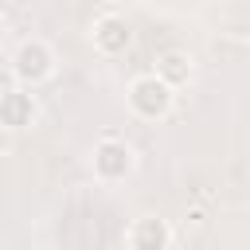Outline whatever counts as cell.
Returning <instances> with one entry per match:
<instances>
[{"label":"cell","instance_id":"cell-6","mask_svg":"<svg viewBox=\"0 0 250 250\" xmlns=\"http://www.w3.org/2000/svg\"><path fill=\"white\" fill-rule=\"evenodd\" d=\"M31 121H35V98L16 86V90L0 102V125H8V129H27Z\"/></svg>","mask_w":250,"mask_h":250},{"label":"cell","instance_id":"cell-8","mask_svg":"<svg viewBox=\"0 0 250 250\" xmlns=\"http://www.w3.org/2000/svg\"><path fill=\"white\" fill-rule=\"evenodd\" d=\"M12 90H16V74H12V70H4V66H0V102H4V98H8V94H12Z\"/></svg>","mask_w":250,"mask_h":250},{"label":"cell","instance_id":"cell-1","mask_svg":"<svg viewBox=\"0 0 250 250\" xmlns=\"http://www.w3.org/2000/svg\"><path fill=\"white\" fill-rule=\"evenodd\" d=\"M129 105H133V113L156 121V117H164L172 109V86H164L156 74H145V78H137L129 86Z\"/></svg>","mask_w":250,"mask_h":250},{"label":"cell","instance_id":"cell-9","mask_svg":"<svg viewBox=\"0 0 250 250\" xmlns=\"http://www.w3.org/2000/svg\"><path fill=\"white\" fill-rule=\"evenodd\" d=\"M4 35H8V23H4V16H0V43H4Z\"/></svg>","mask_w":250,"mask_h":250},{"label":"cell","instance_id":"cell-2","mask_svg":"<svg viewBox=\"0 0 250 250\" xmlns=\"http://www.w3.org/2000/svg\"><path fill=\"white\" fill-rule=\"evenodd\" d=\"M51 70H55V55H51V47L43 43V39H27V43H20V51H16V59H12V74L20 78V82H43V78H51Z\"/></svg>","mask_w":250,"mask_h":250},{"label":"cell","instance_id":"cell-4","mask_svg":"<svg viewBox=\"0 0 250 250\" xmlns=\"http://www.w3.org/2000/svg\"><path fill=\"white\" fill-rule=\"evenodd\" d=\"M133 43V27L121 20V16H102L94 23V47L102 55H121L125 47Z\"/></svg>","mask_w":250,"mask_h":250},{"label":"cell","instance_id":"cell-3","mask_svg":"<svg viewBox=\"0 0 250 250\" xmlns=\"http://www.w3.org/2000/svg\"><path fill=\"white\" fill-rule=\"evenodd\" d=\"M133 168V152L125 141H98L94 145V172L102 180H125Z\"/></svg>","mask_w":250,"mask_h":250},{"label":"cell","instance_id":"cell-7","mask_svg":"<svg viewBox=\"0 0 250 250\" xmlns=\"http://www.w3.org/2000/svg\"><path fill=\"white\" fill-rule=\"evenodd\" d=\"M156 78L164 82V86H184L188 78H191V59L184 55V51H164L160 59H156Z\"/></svg>","mask_w":250,"mask_h":250},{"label":"cell","instance_id":"cell-5","mask_svg":"<svg viewBox=\"0 0 250 250\" xmlns=\"http://www.w3.org/2000/svg\"><path fill=\"white\" fill-rule=\"evenodd\" d=\"M168 242H172V230L156 215H141L129 227V246L133 250H168Z\"/></svg>","mask_w":250,"mask_h":250}]
</instances>
